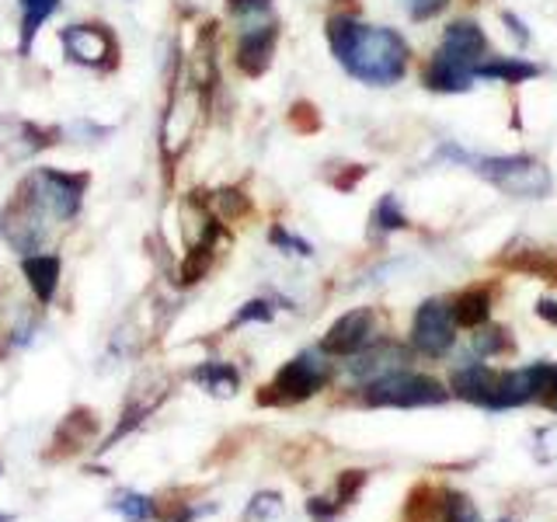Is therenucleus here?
I'll return each instance as SVG.
<instances>
[{"label": "nucleus", "mask_w": 557, "mask_h": 522, "mask_svg": "<svg viewBox=\"0 0 557 522\" xmlns=\"http://www.w3.org/2000/svg\"><path fill=\"white\" fill-rule=\"evenodd\" d=\"M327 42L345 74L370 87H391L408 74L411 49L405 35L387 25H362L352 14H331Z\"/></svg>", "instance_id": "1"}, {"label": "nucleus", "mask_w": 557, "mask_h": 522, "mask_svg": "<svg viewBox=\"0 0 557 522\" xmlns=\"http://www.w3.org/2000/svg\"><path fill=\"white\" fill-rule=\"evenodd\" d=\"M443 157L470 164L481 178H487L502 191H509V196L540 199V196H547V188H550L547 167L540 161H533V157H519V153H512V157H474V153L457 150V147H443Z\"/></svg>", "instance_id": "2"}, {"label": "nucleus", "mask_w": 557, "mask_h": 522, "mask_svg": "<svg viewBox=\"0 0 557 522\" xmlns=\"http://www.w3.org/2000/svg\"><path fill=\"white\" fill-rule=\"evenodd\" d=\"M362 390H366L362 400L370 408H429V405H443L449 397V390L435 376H422L411 370L383 376Z\"/></svg>", "instance_id": "3"}, {"label": "nucleus", "mask_w": 557, "mask_h": 522, "mask_svg": "<svg viewBox=\"0 0 557 522\" xmlns=\"http://www.w3.org/2000/svg\"><path fill=\"white\" fill-rule=\"evenodd\" d=\"M87 174H66V171H52V167H42L25 178V191L39 202L46 213L57 220V223H66L81 213V202H84V188H87Z\"/></svg>", "instance_id": "4"}, {"label": "nucleus", "mask_w": 557, "mask_h": 522, "mask_svg": "<svg viewBox=\"0 0 557 522\" xmlns=\"http://www.w3.org/2000/svg\"><path fill=\"white\" fill-rule=\"evenodd\" d=\"M327 376L331 370L324 362V352H300L275 373V380L258 400L261 405H296V400H307L318 394L327 383Z\"/></svg>", "instance_id": "5"}, {"label": "nucleus", "mask_w": 557, "mask_h": 522, "mask_svg": "<svg viewBox=\"0 0 557 522\" xmlns=\"http://www.w3.org/2000/svg\"><path fill=\"white\" fill-rule=\"evenodd\" d=\"M453 341H457L453 307L446 300H425L414 310V321H411V348L429 359H440L449 352Z\"/></svg>", "instance_id": "6"}, {"label": "nucleus", "mask_w": 557, "mask_h": 522, "mask_svg": "<svg viewBox=\"0 0 557 522\" xmlns=\"http://www.w3.org/2000/svg\"><path fill=\"white\" fill-rule=\"evenodd\" d=\"M60 46L70 57V63L91 66V70H109L115 66L119 42L104 25H66L60 32Z\"/></svg>", "instance_id": "7"}, {"label": "nucleus", "mask_w": 557, "mask_h": 522, "mask_svg": "<svg viewBox=\"0 0 557 522\" xmlns=\"http://www.w3.org/2000/svg\"><path fill=\"white\" fill-rule=\"evenodd\" d=\"M487 52V39L478 22H470V17H460V22H453L443 39H440V49H435L432 60H440L446 66H457L463 74H474V66L484 60Z\"/></svg>", "instance_id": "8"}, {"label": "nucleus", "mask_w": 557, "mask_h": 522, "mask_svg": "<svg viewBox=\"0 0 557 522\" xmlns=\"http://www.w3.org/2000/svg\"><path fill=\"white\" fill-rule=\"evenodd\" d=\"M373 331H376V313L370 307L348 310L327 327V335L321 341V352L324 356H356L373 341Z\"/></svg>", "instance_id": "9"}, {"label": "nucleus", "mask_w": 557, "mask_h": 522, "mask_svg": "<svg viewBox=\"0 0 557 522\" xmlns=\"http://www.w3.org/2000/svg\"><path fill=\"white\" fill-rule=\"evenodd\" d=\"M348 376L362 387H370V383L383 380V376H394V373H405L408 362H411V352L405 345H394V341H380V345H366L362 352L348 356Z\"/></svg>", "instance_id": "10"}, {"label": "nucleus", "mask_w": 557, "mask_h": 522, "mask_svg": "<svg viewBox=\"0 0 557 522\" xmlns=\"http://www.w3.org/2000/svg\"><path fill=\"white\" fill-rule=\"evenodd\" d=\"M275 39L278 32L275 25H251L240 32V42H237V66L244 70L248 77L265 74L269 63H272V52H275Z\"/></svg>", "instance_id": "11"}, {"label": "nucleus", "mask_w": 557, "mask_h": 522, "mask_svg": "<svg viewBox=\"0 0 557 522\" xmlns=\"http://www.w3.org/2000/svg\"><path fill=\"white\" fill-rule=\"evenodd\" d=\"M495 383H498V370H492V365H484V362H467L463 370L453 373V394L492 411Z\"/></svg>", "instance_id": "12"}, {"label": "nucleus", "mask_w": 557, "mask_h": 522, "mask_svg": "<svg viewBox=\"0 0 557 522\" xmlns=\"http://www.w3.org/2000/svg\"><path fill=\"white\" fill-rule=\"evenodd\" d=\"M22 269H25L32 293L39 296L42 303H49L60 286V258L57 254H25Z\"/></svg>", "instance_id": "13"}, {"label": "nucleus", "mask_w": 557, "mask_h": 522, "mask_svg": "<svg viewBox=\"0 0 557 522\" xmlns=\"http://www.w3.org/2000/svg\"><path fill=\"white\" fill-rule=\"evenodd\" d=\"M536 74H540V66L519 60V57H492V60H481L474 66V77L502 80V84H522V80H533Z\"/></svg>", "instance_id": "14"}, {"label": "nucleus", "mask_w": 557, "mask_h": 522, "mask_svg": "<svg viewBox=\"0 0 557 522\" xmlns=\"http://www.w3.org/2000/svg\"><path fill=\"white\" fill-rule=\"evenodd\" d=\"M492 318V293L487 289H467L453 303V321L460 327H481Z\"/></svg>", "instance_id": "15"}, {"label": "nucleus", "mask_w": 557, "mask_h": 522, "mask_svg": "<svg viewBox=\"0 0 557 522\" xmlns=\"http://www.w3.org/2000/svg\"><path fill=\"white\" fill-rule=\"evenodd\" d=\"M425 87L429 91H443V95H463L474 87V74H463L457 66H446L440 60H432L425 70Z\"/></svg>", "instance_id": "16"}, {"label": "nucleus", "mask_w": 557, "mask_h": 522, "mask_svg": "<svg viewBox=\"0 0 557 522\" xmlns=\"http://www.w3.org/2000/svg\"><path fill=\"white\" fill-rule=\"evenodd\" d=\"M191 376H196L202 387L209 394H216V397H231L237 390V383H240V373L234 370L231 362H202Z\"/></svg>", "instance_id": "17"}, {"label": "nucleus", "mask_w": 557, "mask_h": 522, "mask_svg": "<svg viewBox=\"0 0 557 522\" xmlns=\"http://www.w3.org/2000/svg\"><path fill=\"white\" fill-rule=\"evenodd\" d=\"M60 8V0H22V52L32 49V39Z\"/></svg>", "instance_id": "18"}, {"label": "nucleus", "mask_w": 557, "mask_h": 522, "mask_svg": "<svg viewBox=\"0 0 557 522\" xmlns=\"http://www.w3.org/2000/svg\"><path fill=\"white\" fill-rule=\"evenodd\" d=\"M440 522H481L474 501L467 495H457V492H443V501H440Z\"/></svg>", "instance_id": "19"}, {"label": "nucleus", "mask_w": 557, "mask_h": 522, "mask_svg": "<svg viewBox=\"0 0 557 522\" xmlns=\"http://www.w3.org/2000/svg\"><path fill=\"white\" fill-rule=\"evenodd\" d=\"M373 226H376L380 234H394V231H405V226H408V216L400 213V206H397L394 196H383L376 202V209H373Z\"/></svg>", "instance_id": "20"}, {"label": "nucleus", "mask_w": 557, "mask_h": 522, "mask_svg": "<svg viewBox=\"0 0 557 522\" xmlns=\"http://www.w3.org/2000/svg\"><path fill=\"white\" fill-rule=\"evenodd\" d=\"M115 512L126 519V522H147V519H153L157 515V505H153V498H147V495H119L115 498Z\"/></svg>", "instance_id": "21"}, {"label": "nucleus", "mask_w": 557, "mask_h": 522, "mask_svg": "<svg viewBox=\"0 0 557 522\" xmlns=\"http://www.w3.org/2000/svg\"><path fill=\"white\" fill-rule=\"evenodd\" d=\"M533 383H536V400H544L547 408L557 411V365L554 362H536L530 365Z\"/></svg>", "instance_id": "22"}, {"label": "nucleus", "mask_w": 557, "mask_h": 522, "mask_svg": "<svg viewBox=\"0 0 557 522\" xmlns=\"http://www.w3.org/2000/svg\"><path fill=\"white\" fill-rule=\"evenodd\" d=\"M226 8H231L237 22H244V28H251V25H265L261 17L272 14V0H226Z\"/></svg>", "instance_id": "23"}, {"label": "nucleus", "mask_w": 557, "mask_h": 522, "mask_svg": "<svg viewBox=\"0 0 557 522\" xmlns=\"http://www.w3.org/2000/svg\"><path fill=\"white\" fill-rule=\"evenodd\" d=\"M470 345H474V359H487V356H498L509 348V338H505L502 327H492V331H481V335L470 338Z\"/></svg>", "instance_id": "24"}, {"label": "nucleus", "mask_w": 557, "mask_h": 522, "mask_svg": "<svg viewBox=\"0 0 557 522\" xmlns=\"http://www.w3.org/2000/svg\"><path fill=\"white\" fill-rule=\"evenodd\" d=\"M272 318H275V310H272V303H269V300H251V303H244V307L237 310L234 324H251V321L269 324Z\"/></svg>", "instance_id": "25"}, {"label": "nucleus", "mask_w": 557, "mask_h": 522, "mask_svg": "<svg viewBox=\"0 0 557 522\" xmlns=\"http://www.w3.org/2000/svg\"><path fill=\"white\" fill-rule=\"evenodd\" d=\"M446 4L449 0H400V8L408 11L411 22H429V17H435Z\"/></svg>", "instance_id": "26"}, {"label": "nucleus", "mask_w": 557, "mask_h": 522, "mask_svg": "<svg viewBox=\"0 0 557 522\" xmlns=\"http://www.w3.org/2000/svg\"><path fill=\"white\" fill-rule=\"evenodd\" d=\"M362 484H366V470H345V474L338 477V495H335V501L342 505V509L359 495Z\"/></svg>", "instance_id": "27"}, {"label": "nucleus", "mask_w": 557, "mask_h": 522, "mask_svg": "<svg viewBox=\"0 0 557 522\" xmlns=\"http://www.w3.org/2000/svg\"><path fill=\"white\" fill-rule=\"evenodd\" d=\"M278 509H283V501H278L275 492H269V495H255L251 505H248V519H272V515H278Z\"/></svg>", "instance_id": "28"}, {"label": "nucleus", "mask_w": 557, "mask_h": 522, "mask_svg": "<svg viewBox=\"0 0 557 522\" xmlns=\"http://www.w3.org/2000/svg\"><path fill=\"white\" fill-rule=\"evenodd\" d=\"M272 244H275V248H283L286 254H304V258H310V254H313V248H310L307 240L286 234L283 226H275V231H272Z\"/></svg>", "instance_id": "29"}, {"label": "nucleus", "mask_w": 557, "mask_h": 522, "mask_svg": "<svg viewBox=\"0 0 557 522\" xmlns=\"http://www.w3.org/2000/svg\"><path fill=\"white\" fill-rule=\"evenodd\" d=\"M307 512L313 522H331L338 512H342V505L338 501H331V498H310L307 501Z\"/></svg>", "instance_id": "30"}, {"label": "nucleus", "mask_w": 557, "mask_h": 522, "mask_svg": "<svg viewBox=\"0 0 557 522\" xmlns=\"http://www.w3.org/2000/svg\"><path fill=\"white\" fill-rule=\"evenodd\" d=\"M502 22L509 25L512 39H519V46H530V32H527V25H522L516 14H509V11H505V14H502Z\"/></svg>", "instance_id": "31"}, {"label": "nucleus", "mask_w": 557, "mask_h": 522, "mask_svg": "<svg viewBox=\"0 0 557 522\" xmlns=\"http://www.w3.org/2000/svg\"><path fill=\"white\" fill-rule=\"evenodd\" d=\"M536 313H540L544 321L557 324V303H554V300H540V303H536Z\"/></svg>", "instance_id": "32"}, {"label": "nucleus", "mask_w": 557, "mask_h": 522, "mask_svg": "<svg viewBox=\"0 0 557 522\" xmlns=\"http://www.w3.org/2000/svg\"><path fill=\"white\" fill-rule=\"evenodd\" d=\"M0 522H11V515H0Z\"/></svg>", "instance_id": "33"}, {"label": "nucleus", "mask_w": 557, "mask_h": 522, "mask_svg": "<svg viewBox=\"0 0 557 522\" xmlns=\"http://www.w3.org/2000/svg\"><path fill=\"white\" fill-rule=\"evenodd\" d=\"M502 522H509V519H502Z\"/></svg>", "instance_id": "34"}]
</instances>
